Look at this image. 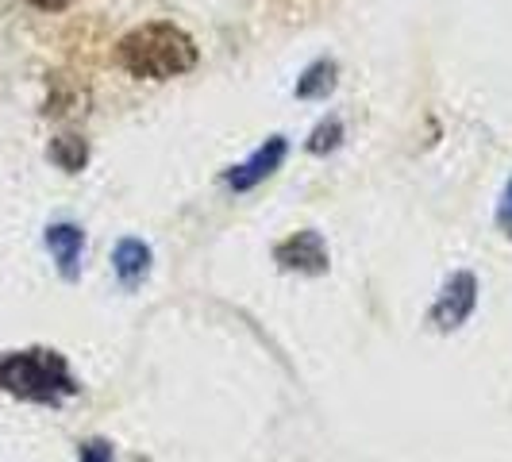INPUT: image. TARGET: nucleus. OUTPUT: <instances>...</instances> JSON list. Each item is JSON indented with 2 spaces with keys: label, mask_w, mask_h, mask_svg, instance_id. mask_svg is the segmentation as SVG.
Wrapping results in <instances>:
<instances>
[{
  "label": "nucleus",
  "mask_w": 512,
  "mask_h": 462,
  "mask_svg": "<svg viewBox=\"0 0 512 462\" xmlns=\"http://www.w3.org/2000/svg\"><path fill=\"white\" fill-rule=\"evenodd\" d=\"M474 297H478L474 274H455L447 282V289L439 293L436 308H432V320H436L439 328H459L462 320L470 316V308H474Z\"/></svg>",
  "instance_id": "obj_4"
},
{
  "label": "nucleus",
  "mask_w": 512,
  "mask_h": 462,
  "mask_svg": "<svg viewBox=\"0 0 512 462\" xmlns=\"http://www.w3.org/2000/svg\"><path fill=\"white\" fill-rule=\"evenodd\" d=\"M335 85V62H316V66H308L305 77L297 81V97H324L328 89Z\"/></svg>",
  "instance_id": "obj_8"
},
{
  "label": "nucleus",
  "mask_w": 512,
  "mask_h": 462,
  "mask_svg": "<svg viewBox=\"0 0 512 462\" xmlns=\"http://www.w3.org/2000/svg\"><path fill=\"white\" fill-rule=\"evenodd\" d=\"M27 4H35V8H47V12H62L70 0H27Z\"/></svg>",
  "instance_id": "obj_13"
},
{
  "label": "nucleus",
  "mask_w": 512,
  "mask_h": 462,
  "mask_svg": "<svg viewBox=\"0 0 512 462\" xmlns=\"http://www.w3.org/2000/svg\"><path fill=\"white\" fill-rule=\"evenodd\" d=\"M120 66L135 77H151V81H166V77L189 74L197 66V47L193 39L174 24H147L131 31L120 43Z\"/></svg>",
  "instance_id": "obj_1"
},
{
  "label": "nucleus",
  "mask_w": 512,
  "mask_h": 462,
  "mask_svg": "<svg viewBox=\"0 0 512 462\" xmlns=\"http://www.w3.org/2000/svg\"><path fill=\"white\" fill-rule=\"evenodd\" d=\"M112 266H116L120 282L135 285L139 278H147V270H151V247L139 243V239H124L116 247V255H112Z\"/></svg>",
  "instance_id": "obj_7"
},
{
  "label": "nucleus",
  "mask_w": 512,
  "mask_h": 462,
  "mask_svg": "<svg viewBox=\"0 0 512 462\" xmlns=\"http://www.w3.org/2000/svg\"><path fill=\"white\" fill-rule=\"evenodd\" d=\"M274 258L285 270H305V274H324L328 270V247L316 231H297L293 239H285L274 251Z\"/></svg>",
  "instance_id": "obj_3"
},
{
  "label": "nucleus",
  "mask_w": 512,
  "mask_h": 462,
  "mask_svg": "<svg viewBox=\"0 0 512 462\" xmlns=\"http://www.w3.org/2000/svg\"><path fill=\"white\" fill-rule=\"evenodd\" d=\"M339 131H343V128H339L335 120H332V124H324V128H316L312 143H308V151H316V154H320V151H332L335 143H339Z\"/></svg>",
  "instance_id": "obj_10"
},
{
  "label": "nucleus",
  "mask_w": 512,
  "mask_h": 462,
  "mask_svg": "<svg viewBox=\"0 0 512 462\" xmlns=\"http://www.w3.org/2000/svg\"><path fill=\"white\" fill-rule=\"evenodd\" d=\"M0 389L27 397V401L58 405L62 397L74 393L77 385L62 355H54V351H16V355L0 359Z\"/></svg>",
  "instance_id": "obj_2"
},
{
  "label": "nucleus",
  "mask_w": 512,
  "mask_h": 462,
  "mask_svg": "<svg viewBox=\"0 0 512 462\" xmlns=\"http://www.w3.org/2000/svg\"><path fill=\"white\" fill-rule=\"evenodd\" d=\"M81 462H112V447L104 439H89L81 447Z\"/></svg>",
  "instance_id": "obj_11"
},
{
  "label": "nucleus",
  "mask_w": 512,
  "mask_h": 462,
  "mask_svg": "<svg viewBox=\"0 0 512 462\" xmlns=\"http://www.w3.org/2000/svg\"><path fill=\"white\" fill-rule=\"evenodd\" d=\"M51 158L58 162V166H62V170H70V174H77V170L85 166V158H89V151H85V143H81V139H74V135H62V139H54Z\"/></svg>",
  "instance_id": "obj_9"
},
{
  "label": "nucleus",
  "mask_w": 512,
  "mask_h": 462,
  "mask_svg": "<svg viewBox=\"0 0 512 462\" xmlns=\"http://www.w3.org/2000/svg\"><path fill=\"white\" fill-rule=\"evenodd\" d=\"M497 224L512 235V181H509V189H505V201H501V208H497Z\"/></svg>",
  "instance_id": "obj_12"
},
{
  "label": "nucleus",
  "mask_w": 512,
  "mask_h": 462,
  "mask_svg": "<svg viewBox=\"0 0 512 462\" xmlns=\"http://www.w3.org/2000/svg\"><path fill=\"white\" fill-rule=\"evenodd\" d=\"M282 158H285V139L282 135H274V139H266V147H258L243 166H235V174H231V189H251V185H258L262 178H270L278 166H282Z\"/></svg>",
  "instance_id": "obj_5"
},
{
  "label": "nucleus",
  "mask_w": 512,
  "mask_h": 462,
  "mask_svg": "<svg viewBox=\"0 0 512 462\" xmlns=\"http://www.w3.org/2000/svg\"><path fill=\"white\" fill-rule=\"evenodd\" d=\"M47 247L51 255L58 258V270L66 278H77V262H81V231L74 224H54L47 231Z\"/></svg>",
  "instance_id": "obj_6"
}]
</instances>
